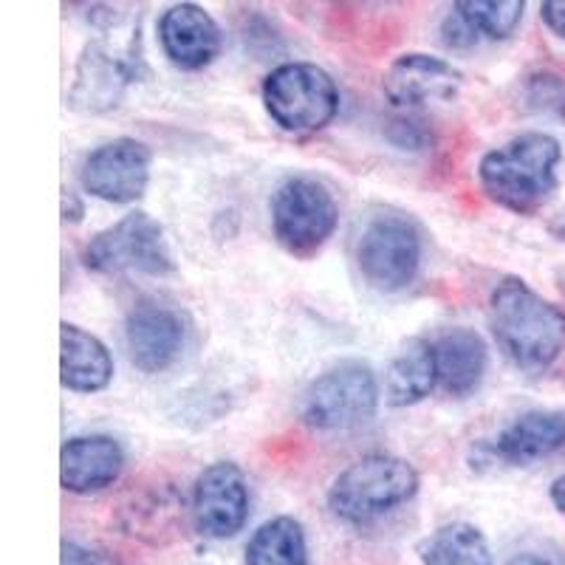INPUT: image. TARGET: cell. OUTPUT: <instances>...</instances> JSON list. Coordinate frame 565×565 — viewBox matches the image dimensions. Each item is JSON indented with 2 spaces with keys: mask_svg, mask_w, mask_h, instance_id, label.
<instances>
[{
  "mask_svg": "<svg viewBox=\"0 0 565 565\" xmlns=\"http://www.w3.org/2000/svg\"><path fill=\"white\" fill-rule=\"evenodd\" d=\"M380 382L367 362L348 360L328 367L300 398L302 422L315 430H353L376 416Z\"/></svg>",
  "mask_w": 565,
  "mask_h": 565,
  "instance_id": "cell-8",
  "label": "cell"
},
{
  "mask_svg": "<svg viewBox=\"0 0 565 565\" xmlns=\"http://www.w3.org/2000/svg\"><path fill=\"white\" fill-rule=\"evenodd\" d=\"M463 85V74L452 63L433 54H402L387 65L382 90L396 108H427L436 103H452Z\"/></svg>",
  "mask_w": 565,
  "mask_h": 565,
  "instance_id": "cell-12",
  "label": "cell"
},
{
  "mask_svg": "<svg viewBox=\"0 0 565 565\" xmlns=\"http://www.w3.org/2000/svg\"><path fill=\"white\" fill-rule=\"evenodd\" d=\"M393 145H398L402 150H422L427 145V130L422 128V122H413V119H398L391 128Z\"/></svg>",
  "mask_w": 565,
  "mask_h": 565,
  "instance_id": "cell-24",
  "label": "cell"
},
{
  "mask_svg": "<svg viewBox=\"0 0 565 565\" xmlns=\"http://www.w3.org/2000/svg\"><path fill=\"white\" fill-rule=\"evenodd\" d=\"M153 153L145 141L119 136L90 150L79 170V184L88 195L108 204H134L148 193Z\"/></svg>",
  "mask_w": 565,
  "mask_h": 565,
  "instance_id": "cell-10",
  "label": "cell"
},
{
  "mask_svg": "<svg viewBox=\"0 0 565 565\" xmlns=\"http://www.w3.org/2000/svg\"><path fill=\"white\" fill-rule=\"evenodd\" d=\"M63 565H116L114 557H108L99 548L83 546V543H63Z\"/></svg>",
  "mask_w": 565,
  "mask_h": 565,
  "instance_id": "cell-25",
  "label": "cell"
},
{
  "mask_svg": "<svg viewBox=\"0 0 565 565\" xmlns=\"http://www.w3.org/2000/svg\"><path fill=\"white\" fill-rule=\"evenodd\" d=\"M83 264L97 275L164 277L175 269L164 230L148 212H130L108 230L97 232L83 249Z\"/></svg>",
  "mask_w": 565,
  "mask_h": 565,
  "instance_id": "cell-9",
  "label": "cell"
},
{
  "mask_svg": "<svg viewBox=\"0 0 565 565\" xmlns=\"http://www.w3.org/2000/svg\"><path fill=\"white\" fill-rule=\"evenodd\" d=\"M164 57L181 71H201L215 63L224 34L210 12L199 3H175L159 20Z\"/></svg>",
  "mask_w": 565,
  "mask_h": 565,
  "instance_id": "cell-14",
  "label": "cell"
},
{
  "mask_svg": "<svg viewBox=\"0 0 565 565\" xmlns=\"http://www.w3.org/2000/svg\"><path fill=\"white\" fill-rule=\"evenodd\" d=\"M424 241L416 221L405 212H373L356 235V266L376 291L407 289L422 269Z\"/></svg>",
  "mask_w": 565,
  "mask_h": 565,
  "instance_id": "cell-6",
  "label": "cell"
},
{
  "mask_svg": "<svg viewBox=\"0 0 565 565\" xmlns=\"http://www.w3.org/2000/svg\"><path fill=\"white\" fill-rule=\"evenodd\" d=\"M114 380V356L99 337L74 322L60 326V382L65 391L99 393Z\"/></svg>",
  "mask_w": 565,
  "mask_h": 565,
  "instance_id": "cell-17",
  "label": "cell"
},
{
  "mask_svg": "<svg viewBox=\"0 0 565 565\" xmlns=\"http://www.w3.org/2000/svg\"><path fill=\"white\" fill-rule=\"evenodd\" d=\"M271 230L282 249L295 257H315L340 224L334 193L315 175H291L271 195Z\"/></svg>",
  "mask_w": 565,
  "mask_h": 565,
  "instance_id": "cell-7",
  "label": "cell"
},
{
  "mask_svg": "<svg viewBox=\"0 0 565 565\" xmlns=\"http://www.w3.org/2000/svg\"><path fill=\"white\" fill-rule=\"evenodd\" d=\"M565 450V413L529 411L509 422L489 444V452L507 467H529Z\"/></svg>",
  "mask_w": 565,
  "mask_h": 565,
  "instance_id": "cell-16",
  "label": "cell"
},
{
  "mask_svg": "<svg viewBox=\"0 0 565 565\" xmlns=\"http://www.w3.org/2000/svg\"><path fill=\"white\" fill-rule=\"evenodd\" d=\"M526 99L534 110L565 116V79L554 71H537L529 77Z\"/></svg>",
  "mask_w": 565,
  "mask_h": 565,
  "instance_id": "cell-23",
  "label": "cell"
},
{
  "mask_svg": "<svg viewBox=\"0 0 565 565\" xmlns=\"http://www.w3.org/2000/svg\"><path fill=\"white\" fill-rule=\"evenodd\" d=\"M249 481L232 461H215L204 467L193 487V523L204 537H235L249 521Z\"/></svg>",
  "mask_w": 565,
  "mask_h": 565,
  "instance_id": "cell-11",
  "label": "cell"
},
{
  "mask_svg": "<svg viewBox=\"0 0 565 565\" xmlns=\"http://www.w3.org/2000/svg\"><path fill=\"white\" fill-rule=\"evenodd\" d=\"M246 565H309L306 532L289 514L271 518L246 543Z\"/></svg>",
  "mask_w": 565,
  "mask_h": 565,
  "instance_id": "cell-21",
  "label": "cell"
},
{
  "mask_svg": "<svg viewBox=\"0 0 565 565\" xmlns=\"http://www.w3.org/2000/svg\"><path fill=\"white\" fill-rule=\"evenodd\" d=\"M424 565H492L483 532L472 523H444L418 546Z\"/></svg>",
  "mask_w": 565,
  "mask_h": 565,
  "instance_id": "cell-20",
  "label": "cell"
},
{
  "mask_svg": "<svg viewBox=\"0 0 565 565\" xmlns=\"http://www.w3.org/2000/svg\"><path fill=\"white\" fill-rule=\"evenodd\" d=\"M125 469L122 444L105 433L74 436L60 450V483L65 492L94 494L114 487Z\"/></svg>",
  "mask_w": 565,
  "mask_h": 565,
  "instance_id": "cell-15",
  "label": "cell"
},
{
  "mask_svg": "<svg viewBox=\"0 0 565 565\" xmlns=\"http://www.w3.org/2000/svg\"><path fill=\"white\" fill-rule=\"evenodd\" d=\"M99 34L85 43L83 54L74 68V83L68 90L71 108L83 114H108L119 108L130 85L141 77L139 29L122 26L114 12H105L99 20Z\"/></svg>",
  "mask_w": 565,
  "mask_h": 565,
  "instance_id": "cell-3",
  "label": "cell"
},
{
  "mask_svg": "<svg viewBox=\"0 0 565 565\" xmlns=\"http://www.w3.org/2000/svg\"><path fill=\"white\" fill-rule=\"evenodd\" d=\"M418 472L407 458L371 452L345 467L328 489V509L351 526L380 521L418 492Z\"/></svg>",
  "mask_w": 565,
  "mask_h": 565,
  "instance_id": "cell-4",
  "label": "cell"
},
{
  "mask_svg": "<svg viewBox=\"0 0 565 565\" xmlns=\"http://www.w3.org/2000/svg\"><path fill=\"white\" fill-rule=\"evenodd\" d=\"M489 328L514 367L543 373L565 353V311L523 277H503L489 295Z\"/></svg>",
  "mask_w": 565,
  "mask_h": 565,
  "instance_id": "cell-1",
  "label": "cell"
},
{
  "mask_svg": "<svg viewBox=\"0 0 565 565\" xmlns=\"http://www.w3.org/2000/svg\"><path fill=\"white\" fill-rule=\"evenodd\" d=\"M559 161L563 148L552 134L526 130L483 156L478 181L498 206L514 215H534L557 193Z\"/></svg>",
  "mask_w": 565,
  "mask_h": 565,
  "instance_id": "cell-2",
  "label": "cell"
},
{
  "mask_svg": "<svg viewBox=\"0 0 565 565\" xmlns=\"http://www.w3.org/2000/svg\"><path fill=\"white\" fill-rule=\"evenodd\" d=\"M438 385L450 396H469L478 391L483 373H487L489 351L487 342L472 328H447L436 342Z\"/></svg>",
  "mask_w": 565,
  "mask_h": 565,
  "instance_id": "cell-18",
  "label": "cell"
},
{
  "mask_svg": "<svg viewBox=\"0 0 565 565\" xmlns=\"http://www.w3.org/2000/svg\"><path fill=\"white\" fill-rule=\"evenodd\" d=\"M266 114L286 134L306 136L328 128L340 110V88L317 63H282L269 71L260 88Z\"/></svg>",
  "mask_w": 565,
  "mask_h": 565,
  "instance_id": "cell-5",
  "label": "cell"
},
{
  "mask_svg": "<svg viewBox=\"0 0 565 565\" xmlns=\"http://www.w3.org/2000/svg\"><path fill=\"white\" fill-rule=\"evenodd\" d=\"M184 317L170 306L145 300L136 302L125 320V345L134 367L141 373L168 371L184 348Z\"/></svg>",
  "mask_w": 565,
  "mask_h": 565,
  "instance_id": "cell-13",
  "label": "cell"
},
{
  "mask_svg": "<svg viewBox=\"0 0 565 565\" xmlns=\"http://www.w3.org/2000/svg\"><path fill=\"white\" fill-rule=\"evenodd\" d=\"M438 385V365L436 348L433 342L413 337L391 360L385 376V396L387 405L411 407L424 402Z\"/></svg>",
  "mask_w": 565,
  "mask_h": 565,
  "instance_id": "cell-19",
  "label": "cell"
},
{
  "mask_svg": "<svg viewBox=\"0 0 565 565\" xmlns=\"http://www.w3.org/2000/svg\"><path fill=\"white\" fill-rule=\"evenodd\" d=\"M63 212H65V221H71V224H77L79 218H83V204L77 201V195L74 193H65L63 195Z\"/></svg>",
  "mask_w": 565,
  "mask_h": 565,
  "instance_id": "cell-28",
  "label": "cell"
},
{
  "mask_svg": "<svg viewBox=\"0 0 565 565\" xmlns=\"http://www.w3.org/2000/svg\"><path fill=\"white\" fill-rule=\"evenodd\" d=\"M548 494H552V503H554V507H557V512L565 518V476H559L557 481L552 483Z\"/></svg>",
  "mask_w": 565,
  "mask_h": 565,
  "instance_id": "cell-29",
  "label": "cell"
},
{
  "mask_svg": "<svg viewBox=\"0 0 565 565\" xmlns=\"http://www.w3.org/2000/svg\"><path fill=\"white\" fill-rule=\"evenodd\" d=\"M458 14L467 20L478 40H509L521 26L526 3L523 0H458Z\"/></svg>",
  "mask_w": 565,
  "mask_h": 565,
  "instance_id": "cell-22",
  "label": "cell"
},
{
  "mask_svg": "<svg viewBox=\"0 0 565 565\" xmlns=\"http://www.w3.org/2000/svg\"><path fill=\"white\" fill-rule=\"evenodd\" d=\"M507 565H565V552H521Z\"/></svg>",
  "mask_w": 565,
  "mask_h": 565,
  "instance_id": "cell-27",
  "label": "cell"
},
{
  "mask_svg": "<svg viewBox=\"0 0 565 565\" xmlns=\"http://www.w3.org/2000/svg\"><path fill=\"white\" fill-rule=\"evenodd\" d=\"M540 18L548 26V32H554L557 38L565 40V0H546L540 7Z\"/></svg>",
  "mask_w": 565,
  "mask_h": 565,
  "instance_id": "cell-26",
  "label": "cell"
}]
</instances>
